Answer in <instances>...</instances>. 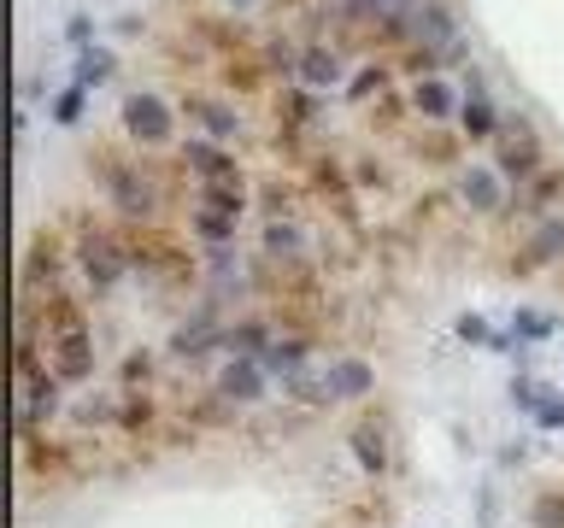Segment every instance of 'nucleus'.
<instances>
[{
    "label": "nucleus",
    "mask_w": 564,
    "mask_h": 528,
    "mask_svg": "<svg viewBox=\"0 0 564 528\" xmlns=\"http://www.w3.org/2000/svg\"><path fill=\"white\" fill-rule=\"evenodd\" d=\"M300 82H306V88H335V82H341V65H335V53L312 47L306 59H300Z\"/></svg>",
    "instance_id": "nucleus-12"
},
{
    "label": "nucleus",
    "mask_w": 564,
    "mask_h": 528,
    "mask_svg": "<svg viewBox=\"0 0 564 528\" xmlns=\"http://www.w3.org/2000/svg\"><path fill=\"white\" fill-rule=\"evenodd\" d=\"M458 194H465L470 211H500V206H506L500 170H465V176H458Z\"/></svg>",
    "instance_id": "nucleus-7"
},
{
    "label": "nucleus",
    "mask_w": 564,
    "mask_h": 528,
    "mask_svg": "<svg viewBox=\"0 0 564 528\" xmlns=\"http://www.w3.org/2000/svg\"><path fill=\"white\" fill-rule=\"evenodd\" d=\"M324 387H329V399H365L377 387V370L365 359H341L335 370H324Z\"/></svg>",
    "instance_id": "nucleus-5"
},
{
    "label": "nucleus",
    "mask_w": 564,
    "mask_h": 528,
    "mask_svg": "<svg viewBox=\"0 0 564 528\" xmlns=\"http://www.w3.org/2000/svg\"><path fill=\"white\" fill-rule=\"evenodd\" d=\"M541 165V141L535 135H518V141H506V153H500V176H511V183H523V176L529 170H535Z\"/></svg>",
    "instance_id": "nucleus-10"
},
{
    "label": "nucleus",
    "mask_w": 564,
    "mask_h": 528,
    "mask_svg": "<svg viewBox=\"0 0 564 528\" xmlns=\"http://www.w3.org/2000/svg\"><path fill=\"white\" fill-rule=\"evenodd\" d=\"M264 376H271V370H264V359H247V352H236V359L218 370V394L236 399V405H259V399H264Z\"/></svg>",
    "instance_id": "nucleus-4"
},
{
    "label": "nucleus",
    "mask_w": 564,
    "mask_h": 528,
    "mask_svg": "<svg viewBox=\"0 0 564 528\" xmlns=\"http://www.w3.org/2000/svg\"><path fill=\"white\" fill-rule=\"evenodd\" d=\"M236 223L241 218H229V211H206V206L194 211V229H200V241H212V246H224L229 235H236Z\"/></svg>",
    "instance_id": "nucleus-14"
},
{
    "label": "nucleus",
    "mask_w": 564,
    "mask_h": 528,
    "mask_svg": "<svg viewBox=\"0 0 564 528\" xmlns=\"http://www.w3.org/2000/svg\"><path fill=\"white\" fill-rule=\"evenodd\" d=\"M347 447H352L365 475H388V440L377 435V422H359V429L347 435Z\"/></svg>",
    "instance_id": "nucleus-8"
},
{
    "label": "nucleus",
    "mask_w": 564,
    "mask_h": 528,
    "mask_svg": "<svg viewBox=\"0 0 564 528\" xmlns=\"http://www.w3.org/2000/svg\"><path fill=\"white\" fill-rule=\"evenodd\" d=\"M529 522H535V528H564V493H558V487L541 493L535 510H529Z\"/></svg>",
    "instance_id": "nucleus-19"
},
{
    "label": "nucleus",
    "mask_w": 564,
    "mask_h": 528,
    "mask_svg": "<svg viewBox=\"0 0 564 528\" xmlns=\"http://www.w3.org/2000/svg\"><path fill=\"white\" fill-rule=\"evenodd\" d=\"M529 417H535L541 429H564V399H558V394H546V387H541V394L529 399Z\"/></svg>",
    "instance_id": "nucleus-18"
},
{
    "label": "nucleus",
    "mask_w": 564,
    "mask_h": 528,
    "mask_svg": "<svg viewBox=\"0 0 564 528\" xmlns=\"http://www.w3.org/2000/svg\"><path fill=\"white\" fill-rule=\"evenodd\" d=\"M123 123H130L135 141H148V147H159V141L176 135V112L165 95H153V88H141V95L123 100Z\"/></svg>",
    "instance_id": "nucleus-3"
},
{
    "label": "nucleus",
    "mask_w": 564,
    "mask_h": 528,
    "mask_svg": "<svg viewBox=\"0 0 564 528\" xmlns=\"http://www.w3.org/2000/svg\"><path fill=\"white\" fill-rule=\"evenodd\" d=\"M183 153H188V165L200 170L206 183H229V176H241V170H236V158H229L218 141H206V135H188V147H183Z\"/></svg>",
    "instance_id": "nucleus-6"
},
{
    "label": "nucleus",
    "mask_w": 564,
    "mask_h": 528,
    "mask_svg": "<svg viewBox=\"0 0 564 528\" xmlns=\"http://www.w3.org/2000/svg\"><path fill=\"white\" fill-rule=\"evenodd\" d=\"M370 88H382V70H365V77L352 82V95H370Z\"/></svg>",
    "instance_id": "nucleus-23"
},
{
    "label": "nucleus",
    "mask_w": 564,
    "mask_h": 528,
    "mask_svg": "<svg viewBox=\"0 0 564 528\" xmlns=\"http://www.w3.org/2000/svg\"><path fill=\"white\" fill-rule=\"evenodd\" d=\"M465 135L470 141H488L494 135V100H488V88L482 82H465Z\"/></svg>",
    "instance_id": "nucleus-9"
},
{
    "label": "nucleus",
    "mask_w": 564,
    "mask_h": 528,
    "mask_svg": "<svg viewBox=\"0 0 564 528\" xmlns=\"http://www.w3.org/2000/svg\"><path fill=\"white\" fill-rule=\"evenodd\" d=\"M83 95H88L83 82H77V88H65L59 106H53V118H59V123H77V112H83Z\"/></svg>",
    "instance_id": "nucleus-22"
},
{
    "label": "nucleus",
    "mask_w": 564,
    "mask_h": 528,
    "mask_svg": "<svg viewBox=\"0 0 564 528\" xmlns=\"http://www.w3.org/2000/svg\"><path fill=\"white\" fill-rule=\"evenodd\" d=\"M564 253V223H541V235L535 241H529V264H541V258H558Z\"/></svg>",
    "instance_id": "nucleus-16"
},
{
    "label": "nucleus",
    "mask_w": 564,
    "mask_h": 528,
    "mask_svg": "<svg viewBox=\"0 0 564 528\" xmlns=\"http://www.w3.org/2000/svg\"><path fill=\"white\" fill-rule=\"evenodd\" d=\"M458 341H476V346H494V341H500V334H494L488 323H482V317H458Z\"/></svg>",
    "instance_id": "nucleus-21"
},
{
    "label": "nucleus",
    "mask_w": 564,
    "mask_h": 528,
    "mask_svg": "<svg viewBox=\"0 0 564 528\" xmlns=\"http://www.w3.org/2000/svg\"><path fill=\"white\" fill-rule=\"evenodd\" d=\"M200 206H206V211H229V218H241V211H247L241 176H229V183H206V188H200Z\"/></svg>",
    "instance_id": "nucleus-11"
},
{
    "label": "nucleus",
    "mask_w": 564,
    "mask_h": 528,
    "mask_svg": "<svg viewBox=\"0 0 564 528\" xmlns=\"http://www.w3.org/2000/svg\"><path fill=\"white\" fill-rule=\"evenodd\" d=\"M553 329H558V317L535 311V306H518V317H511V334H518V341H546Z\"/></svg>",
    "instance_id": "nucleus-13"
},
{
    "label": "nucleus",
    "mask_w": 564,
    "mask_h": 528,
    "mask_svg": "<svg viewBox=\"0 0 564 528\" xmlns=\"http://www.w3.org/2000/svg\"><path fill=\"white\" fill-rule=\"evenodd\" d=\"M77 264H83V282H88V288H95V294H112L130 258H123V246L106 235V229H88V235L77 241Z\"/></svg>",
    "instance_id": "nucleus-2"
},
{
    "label": "nucleus",
    "mask_w": 564,
    "mask_h": 528,
    "mask_svg": "<svg viewBox=\"0 0 564 528\" xmlns=\"http://www.w3.org/2000/svg\"><path fill=\"white\" fill-rule=\"evenodd\" d=\"M194 118L212 130V141H229V135H236V118H229L224 106H212V100H194Z\"/></svg>",
    "instance_id": "nucleus-17"
},
{
    "label": "nucleus",
    "mask_w": 564,
    "mask_h": 528,
    "mask_svg": "<svg viewBox=\"0 0 564 528\" xmlns=\"http://www.w3.org/2000/svg\"><path fill=\"white\" fill-rule=\"evenodd\" d=\"M264 246H271V253H282V258H294L300 253V223H271V229H264Z\"/></svg>",
    "instance_id": "nucleus-20"
},
{
    "label": "nucleus",
    "mask_w": 564,
    "mask_h": 528,
    "mask_svg": "<svg viewBox=\"0 0 564 528\" xmlns=\"http://www.w3.org/2000/svg\"><path fill=\"white\" fill-rule=\"evenodd\" d=\"M417 112L423 118H447L453 112V88L447 82H417Z\"/></svg>",
    "instance_id": "nucleus-15"
},
{
    "label": "nucleus",
    "mask_w": 564,
    "mask_h": 528,
    "mask_svg": "<svg viewBox=\"0 0 564 528\" xmlns=\"http://www.w3.org/2000/svg\"><path fill=\"white\" fill-rule=\"evenodd\" d=\"M241 7H247V0H241Z\"/></svg>",
    "instance_id": "nucleus-24"
},
{
    "label": "nucleus",
    "mask_w": 564,
    "mask_h": 528,
    "mask_svg": "<svg viewBox=\"0 0 564 528\" xmlns=\"http://www.w3.org/2000/svg\"><path fill=\"white\" fill-rule=\"evenodd\" d=\"M47 370L59 382H88L95 376V334L83 311L65 294H47Z\"/></svg>",
    "instance_id": "nucleus-1"
}]
</instances>
